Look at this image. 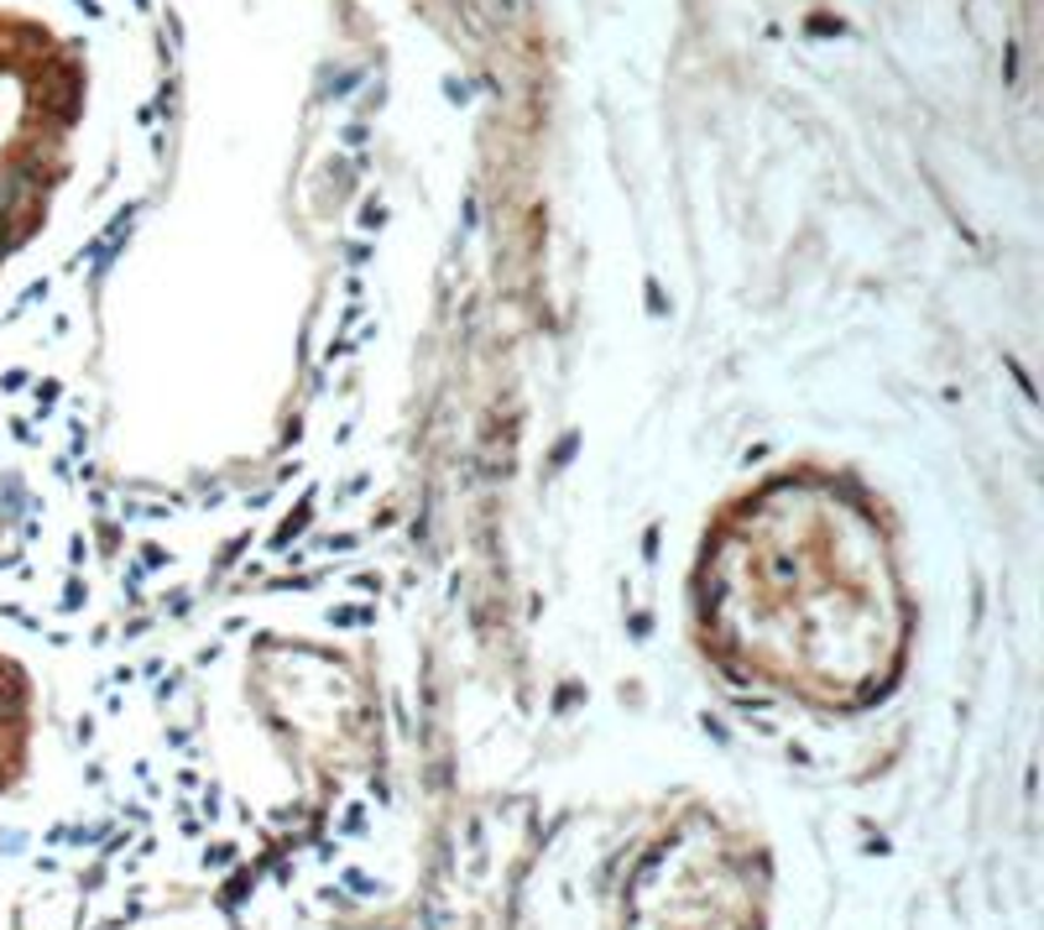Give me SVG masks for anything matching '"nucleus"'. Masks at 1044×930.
<instances>
[{"mask_svg": "<svg viewBox=\"0 0 1044 930\" xmlns=\"http://www.w3.org/2000/svg\"><path fill=\"white\" fill-rule=\"evenodd\" d=\"M63 121L69 79L58 53L42 32L0 16V257H11L42 214Z\"/></svg>", "mask_w": 1044, "mask_h": 930, "instance_id": "1", "label": "nucleus"}, {"mask_svg": "<svg viewBox=\"0 0 1044 930\" xmlns=\"http://www.w3.org/2000/svg\"><path fill=\"white\" fill-rule=\"evenodd\" d=\"M22 685H16V669L0 665V784H11V773L22 764Z\"/></svg>", "mask_w": 1044, "mask_h": 930, "instance_id": "2", "label": "nucleus"}]
</instances>
